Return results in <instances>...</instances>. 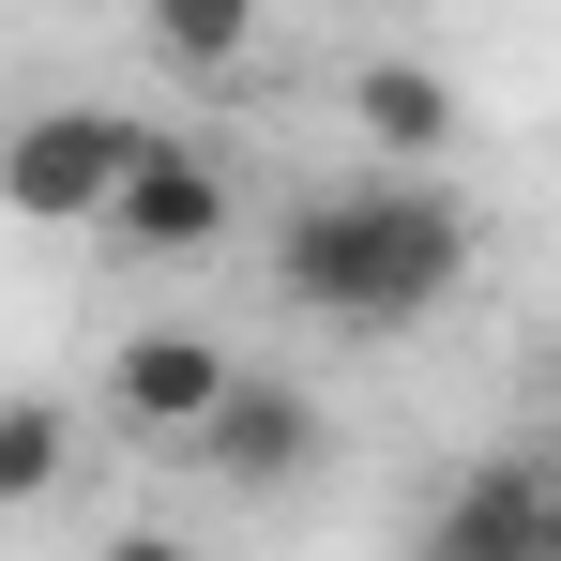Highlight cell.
Wrapping results in <instances>:
<instances>
[{"mask_svg": "<svg viewBox=\"0 0 561 561\" xmlns=\"http://www.w3.org/2000/svg\"><path fill=\"white\" fill-rule=\"evenodd\" d=\"M547 394H561V350H547Z\"/></svg>", "mask_w": 561, "mask_h": 561, "instance_id": "cell-12", "label": "cell"}, {"mask_svg": "<svg viewBox=\"0 0 561 561\" xmlns=\"http://www.w3.org/2000/svg\"><path fill=\"white\" fill-rule=\"evenodd\" d=\"M137 31H152V61H183V77H228V61L259 46V0H137Z\"/></svg>", "mask_w": 561, "mask_h": 561, "instance_id": "cell-8", "label": "cell"}, {"mask_svg": "<svg viewBox=\"0 0 561 561\" xmlns=\"http://www.w3.org/2000/svg\"><path fill=\"white\" fill-rule=\"evenodd\" d=\"M410 561H547V470H531V456H485L470 485H440V516H425Z\"/></svg>", "mask_w": 561, "mask_h": 561, "instance_id": "cell-6", "label": "cell"}, {"mask_svg": "<svg viewBox=\"0 0 561 561\" xmlns=\"http://www.w3.org/2000/svg\"><path fill=\"white\" fill-rule=\"evenodd\" d=\"M197 470H228V485H288V470L319 456V394H304V379H228V410H213V425H197L183 440Z\"/></svg>", "mask_w": 561, "mask_h": 561, "instance_id": "cell-5", "label": "cell"}, {"mask_svg": "<svg viewBox=\"0 0 561 561\" xmlns=\"http://www.w3.org/2000/svg\"><path fill=\"white\" fill-rule=\"evenodd\" d=\"M137 152H152V122H122V106H31L0 137V213L15 228H106Z\"/></svg>", "mask_w": 561, "mask_h": 561, "instance_id": "cell-2", "label": "cell"}, {"mask_svg": "<svg viewBox=\"0 0 561 561\" xmlns=\"http://www.w3.org/2000/svg\"><path fill=\"white\" fill-rule=\"evenodd\" d=\"M350 122H365L394 168H440L470 106H456V77H440V61H365V77H350Z\"/></svg>", "mask_w": 561, "mask_h": 561, "instance_id": "cell-7", "label": "cell"}, {"mask_svg": "<svg viewBox=\"0 0 561 561\" xmlns=\"http://www.w3.org/2000/svg\"><path fill=\"white\" fill-rule=\"evenodd\" d=\"M228 334H197V319H152V334H122V365H106V410L137 425V440H197L213 410H228Z\"/></svg>", "mask_w": 561, "mask_h": 561, "instance_id": "cell-4", "label": "cell"}, {"mask_svg": "<svg viewBox=\"0 0 561 561\" xmlns=\"http://www.w3.org/2000/svg\"><path fill=\"white\" fill-rule=\"evenodd\" d=\"M92 561H197V547H183V531H106Z\"/></svg>", "mask_w": 561, "mask_h": 561, "instance_id": "cell-10", "label": "cell"}, {"mask_svg": "<svg viewBox=\"0 0 561 561\" xmlns=\"http://www.w3.org/2000/svg\"><path fill=\"white\" fill-rule=\"evenodd\" d=\"M274 288L334 334H410L470 288V213L440 183H334L274 228Z\"/></svg>", "mask_w": 561, "mask_h": 561, "instance_id": "cell-1", "label": "cell"}, {"mask_svg": "<svg viewBox=\"0 0 561 561\" xmlns=\"http://www.w3.org/2000/svg\"><path fill=\"white\" fill-rule=\"evenodd\" d=\"M61 470H77V425H61L46 394H0V516H15V501H46Z\"/></svg>", "mask_w": 561, "mask_h": 561, "instance_id": "cell-9", "label": "cell"}, {"mask_svg": "<svg viewBox=\"0 0 561 561\" xmlns=\"http://www.w3.org/2000/svg\"><path fill=\"white\" fill-rule=\"evenodd\" d=\"M0 137H15V122H0Z\"/></svg>", "mask_w": 561, "mask_h": 561, "instance_id": "cell-13", "label": "cell"}, {"mask_svg": "<svg viewBox=\"0 0 561 561\" xmlns=\"http://www.w3.org/2000/svg\"><path fill=\"white\" fill-rule=\"evenodd\" d=\"M106 243H122V259H213V243H228V168H213L197 137H152V152L122 168V197H106Z\"/></svg>", "mask_w": 561, "mask_h": 561, "instance_id": "cell-3", "label": "cell"}, {"mask_svg": "<svg viewBox=\"0 0 561 561\" xmlns=\"http://www.w3.org/2000/svg\"><path fill=\"white\" fill-rule=\"evenodd\" d=\"M547 561H561V470H547Z\"/></svg>", "mask_w": 561, "mask_h": 561, "instance_id": "cell-11", "label": "cell"}]
</instances>
